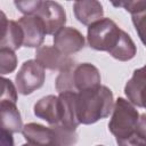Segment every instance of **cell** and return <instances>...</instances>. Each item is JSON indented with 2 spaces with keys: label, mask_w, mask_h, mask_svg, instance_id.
<instances>
[{
  "label": "cell",
  "mask_w": 146,
  "mask_h": 146,
  "mask_svg": "<svg viewBox=\"0 0 146 146\" xmlns=\"http://www.w3.org/2000/svg\"><path fill=\"white\" fill-rule=\"evenodd\" d=\"M113 107V92L106 86L76 92V115L80 124H94L107 117Z\"/></svg>",
  "instance_id": "cell-2"
},
{
  "label": "cell",
  "mask_w": 146,
  "mask_h": 146,
  "mask_svg": "<svg viewBox=\"0 0 146 146\" xmlns=\"http://www.w3.org/2000/svg\"><path fill=\"white\" fill-rule=\"evenodd\" d=\"M117 146H146V141L137 137L136 135L127 139H116Z\"/></svg>",
  "instance_id": "cell-23"
},
{
  "label": "cell",
  "mask_w": 146,
  "mask_h": 146,
  "mask_svg": "<svg viewBox=\"0 0 146 146\" xmlns=\"http://www.w3.org/2000/svg\"><path fill=\"white\" fill-rule=\"evenodd\" d=\"M112 5L114 7H122L128 13L132 15L139 14L144 10H146V0H137V1H113Z\"/></svg>",
  "instance_id": "cell-20"
},
{
  "label": "cell",
  "mask_w": 146,
  "mask_h": 146,
  "mask_svg": "<svg viewBox=\"0 0 146 146\" xmlns=\"http://www.w3.org/2000/svg\"><path fill=\"white\" fill-rule=\"evenodd\" d=\"M136 136L146 141V113L139 116V121L136 129Z\"/></svg>",
  "instance_id": "cell-24"
},
{
  "label": "cell",
  "mask_w": 146,
  "mask_h": 146,
  "mask_svg": "<svg viewBox=\"0 0 146 146\" xmlns=\"http://www.w3.org/2000/svg\"><path fill=\"white\" fill-rule=\"evenodd\" d=\"M40 0H27V1H15V6L16 8L24 14V16H29V15H36L40 6H41Z\"/></svg>",
  "instance_id": "cell-22"
},
{
  "label": "cell",
  "mask_w": 146,
  "mask_h": 146,
  "mask_svg": "<svg viewBox=\"0 0 146 146\" xmlns=\"http://www.w3.org/2000/svg\"><path fill=\"white\" fill-rule=\"evenodd\" d=\"M17 67V56L15 51L8 48H0V73L6 75Z\"/></svg>",
  "instance_id": "cell-18"
},
{
  "label": "cell",
  "mask_w": 146,
  "mask_h": 146,
  "mask_svg": "<svg viewBox=\"0 0 146 146\" xmlns=\"http://www.w3.org/2000/svg\"><path fill=\"white\" fill-rule=\"evenodd\" d=\"M24 43V33L16 21L7 19L3 11H0V48L11 50L19 49Z\"/></svg>",
  "instance_id": "cell-11"
},
{
  "label": "cell",
  "mask_w": 146,
  "mask_h": 146,
  "mask_svg": "<svg viewBox=\"0 0 146 146\" xmlns=\"http://www.w3.org/2000/svg\"><path fill=\"white\" fill-rule=\"evenodd\" d=\"M124 94L131 104L146 110V64L133 71L124 86Z\"/></svg>",
  "instance_id": "cell-10"
},
{
  "label": "cell",
  "mask_w": 146,
  "mask_h": 146,
  "mask_svg": "<svg viewBox=\"0 0 146 146\" xmlns=\"http://www.w3.org/2000/svg\"><path fill=\"white\" fill-rule=\"evenodd\" d=\"M87 40L90 48L106 51L120 62H128L137 54L131 36L111 18H102L88 26Z\"/></svg>",
  "instance_id": "cell-1"
},
{
  "label": "cell",
  "mask_w": 146,
  "mask_h": 146,
  "mask_svg": "<svg viewBox=\"0 0 146 146\" xmlns=\"http://www.w3.org/2000/svg\"><path fill=\"white\" fill-rule=\"evenodd\" d=\"M52 40L54 47L67 56L83 49L86 43L83 34L79 30L70 26H64L60 29L57 33L54 34Z\"/></svg>",
  "instance_id": "cell-9"
},
{
  "label": "cell",
  "mask_w": 146,
  "mask_h": 146,
  "mask_svg": "<svg viewBox=\"0 0 146 146\" xmlns=\"http://www.w3.org/2000/svg\"><path fill=\"white\" fill-rule=\"evenodd\" d=\"M44 26L47 34H55L64 27L66 23V13L60 3L56 1H42L36 13Z\"/></svg>",
  "instance_id": "cell-7"
},
{
  "label": "cell",
  "mask_w": 146,
  "mask_h": 146,
  "mask_svg": "<svg viewBox=\"0 0 146 146\" xmlns=\"http://www.w3.org/2000/svg\"><path fill=\"white\" fill-rule=\"evenodd\" d=\"M97 146H104V145H97Z\"/></svg>",
  "instance_id": "cell-27"
},
{
  "label": "cell",
  "mask_w": 146,
  "mask_h": 146,
  "mask_svg": "<svg viewBox=\"0 0 146 146\" xmlns=\"http://www.w3.org/2000/svg\"><path fill=\"white\" fill-rule=\"evenodd\" d=\"M22 135L27 143L40 146H52L54 133L51 127H44L42 124L31 122L23 127Z\"/></svg>",
  "instance_id": "cell-16"
},
{
  "label": "cell",
  "mask_w": 146,
  "mask_h": 146,
  "mask_svg": "<svg viewBox=\"0 0 146 146\" xmlns=\"http://www.w3.org/2000/svg\"><path fill=\"white\" fill-rule=\"evenodd\" d=\"M131 19H132V24L135 26V30H136L139 39L146 47V10H144L139 14L132 15Z\"/></svg>",
  "instance_id": "cell-19"
},
{
  "label": "cell",
  "mask_w": 146,
  "mask_h": 146,
  "mask_svg": "<svg viewBox=\"0 0 146 146\" xmlns=\"http://www.w3.org/2000/svg\"><path fill=\"white\" fill-rule=\"evenodd\" d=\"M33 113L35 116L44 120L51 125L60 123L58 96L48 95L40 98L33 106Z\"/></svg>",
  "instance_id": "cell-13"
},
{
  "label": "cell",
  "mask_w": 146,
  "mask_h": 146,
  "mask_svg": "<svg viewBox=\"0 0 146 146\" xmlns=\"http://www.w3.org/2000/svg\"><path fill=\"white\" fill-rule=\"evenodd\" d=\"M59 102V113H60V123L64 125L76 129L80 124L76 115V92L74 91H64L58 95Z\"/></svg>",
  "instance_id": "cell-14"
},
{
  "label": "cell",
  "mask_w": 146,
  "mask_h": 146,
  "mask_svg": "<svg viewBox=\"0 0 146 146\" xmlns=\"http://www.w3.org/2000/svg\"><path fill=\"white\" fill-rule=\"evenodd\" d=\"M44 80V67L41 66L35 59L25 60L15 76L17 91L24 96L31 95L35 90L40 89L43 86Z\"/></svg>",
  "instance_id": "cell-5"
},
{
  "label": "cell",
  "mask_w": 146,
  "mask_h": 146,
  "mask_svg": "<svg viewBox=\"0 0 146 146\" xmlns=\"http://www.w3.org/2000/svg\"><path fill=\"white\" fill-rule=\"evenodd\" d=\"M22 146H40V145H35V144H31V143H25Z\"/></svg>",
  "instance_id": "cell-26"
},
{
  "label": "cell",
  "mask_w": 146,
  "mask_h": 146,
  "mask_svg": "<svg viewBox=\"0 0 146 146\" xmlns=\"http://www.w3.org/2000/svg\"><path fill=\"white\" fill-rule=\"evenodd\" d=\"M73 13L75 18L83 25H91L103 18L104 9L99 1L81 0L73 3Z\"/></svg>",
  "instance_id": "cell-12"
},
{
  "label": "cell",
  "mask_w": 146,
  "mask_h": 146,
  "mask_svg": "<svg viewBox=\"0 0 146 146\" xmlns=\"http://www.w3.org/2000/svg\"><path fill=\"white\" fill-rule=\"evenodd\" d=\"M1 87H2V91H1V99L0 100H6V102H11L15 103L17 102V88L14 86V83L6 78L1 79Z\"/></svg>",
  "instance_id": "cell-21"
},
{
  "label": "cell",
  "mask_w": 146,
  "mask_h": 146,
  "mask_svg": "<svg viewBox=\"0 0 146 146\" xmlns=\"http://www.w3.org/2000/svg\"><path fill=\"white\" fill-rule=\"evenodd\" d=\"M0 146H14V138H13V133L11 132L1 129Z\"/></svg>",
  "instance_id": "cell-25"
},
{
  "label": "cell",
  "mask_w": 146,
  "mask_h": 146,
  "mask_svg": "<svg viewBox=\"0 0 146 146\" xmlns=\"http://www.w3.org/2000/svg\"><path fill=\"white\" fill-rule=\"evenodd\" d=\"M0 114H1V129L7 130L11 133L22 132L23 122H22L21 113L15 103L1 100Z\"/></svg>",
  "instance_id": "cell-15"
},
{
  "label": "cell",
  "mask_w": 146,
  "mask_h": 146,
  "mask_svg": "<svg viewBox=\"0 0 146 146\" xmlns=\"http://www.w3.org/2000/svg\"><path fill=\"white\" fill-rule=\"evenodd\" d=\"M100 81V73L95 65L90 63H81L60 72L56 78L55 84L58 92H79L102 86Z\"/></svg>",
  "instance_id": "cell-3"
},
{
  "label": "cell",
  "mask_w": 146,
  "mask_h": 146,
  "mask_svg": "<svg viewBox=\"0 0 146 146\" xmlns=\"http://www.w3.org/2000/svg\"><path fill=\"white\" fill-rule=\"evenodd\" d=\"M139 113L128 99L119 97L114 103L108 130L116 139H127L136 135Z\"/></svg>",
  "instance_id": "cell-4"
},
{
  "label": "cell",
  "mask_w": 146,
  "mask_h": 146,
  "mask_svg": "<svg viewBox=\"0 0 146 146\" xmlns=\"http://www.w3.org/2000/svg\"><path fill=\"white\" fill-rule=\"evenodd\" d=\"M18 24L21 25L24 33V43L23 46L26 48H39L41 47L44 36L47 34L46 26L42 19L36 15L23 16L18 19Z\"/></svg>",
  "instance_id": "cell-8"
},
{
  "label": "cell",
  "mask_w": 146,
  "mask_h": 146,
  "mask_svg": "<svg viewBox=\"0 0 146 146\" xmlns=\"http://www.w3.org/2000/svg\"><path fill=\"white\" fill-rule=\"evenodd\" d=\"M35 60L44 67V70L51 71H66L75 65V62L70 56L60 52L54 46H41L35 50Z\"/></svg>",
  "instance_id": "cell-6"
},
{
  "label": "cell",
  "mask_w": 146,
  "mask_h": 146,
  "mask_svg": "<svg viewBox=\"0 0 146 146\" xmlns=\"http://www.w3.org/2000/svg\"><path fill=\"white\" fill-rule=\"evenodd\" d=\"M54 140L52 146H74L78 141L76 129L68 128L63 123H57L51 125Z\"/></svg>",
  "instance_id": "cell-17"
}]
</instances>
